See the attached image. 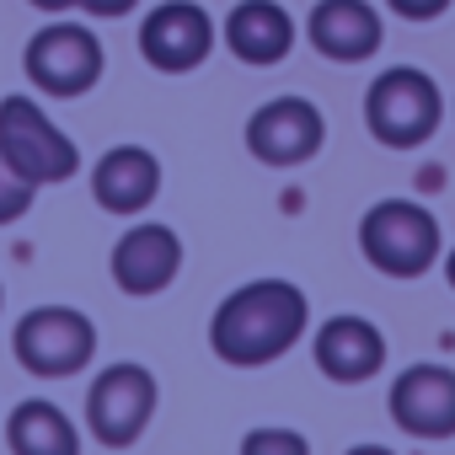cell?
<instances>
[{
    "label": "cell",
    "mask_w": 455,
    "mask_h": 455,
    "mask_svg": "<svg viewBox=\"0 0 455 455\" xmlns=\"http://www.w3.org/2000/svg\"><path fill=\"white\" fill-rule=\"evenodd\" d=\"M306 327H311V300L290 279H252L214 306L209 348L214 359L236 370H258V364L284 359L306 338Z\"/></svg>",
    "instance_id": "obj_1"
},
{
    "label": "cell",
    "mask_w": 455,
    "mask_h": 455,
    "mask_svg": "<svg viewBox=\"0 0 455 455\" xmlns=\"http://www.w3.org/2000/svg\"><path fill=\"white\" fill-rule=\"evenodd\" d=\"M439 220L434 209L412 204V198H386L375 209H364L359 220V252L375 274L386 279H423L439 263Z\"/></svg>",
    "instance_id": "obj_2"
},
{
    "label": "cell",
    "mask_w": 455,
    "mask_h": 455,
    "mask_svg": "<svg viewBox=\"0 0 455 455\" xmlns=\"http://www.w3.org/2000/svg\"><path fill=\"white\" fill-rule=\"evenodd\" d=\"M444 124V97L434 86V76L412 70V65H391L386 76L370 81L364 92V129L386 145V150H418L439 134Z\"/></svg>",
    "instance_id": "obj_3"
},
{
    "label": "cell",
    "mask_w": 455,
    "mask_h": 455,
    "mask_svg": "<svg viewBox=\"0 0 455 455\" xmlns=\"http://www.w3.org/2000/svg\"><path fill=\"white\" fill-rule=\"evenodd\" d=\"M0 156H6L28 182L38 188H54V182H70L81 172V150L76 140L22 92L0 97Z\"/></svg>",
    "instance_id": "obj_4"
},
{
    "label": "cell",
    "mask_w": 455,
    "mask_h": 455,
    "mask_svg": "<svg viewBox=\"0 0 455 455\" xmlns=\"http://www.w3.org/2000/svg\"><path fill=\"white\" fill-rule=\"evenodd\" d=\"M12 354L28 375L70 380L97 359V327L76 306H33L12 332Z\"/></svg>",
    "instance_id": "obj_5"
},
{
    "label": "cell",
    "mask_w": 455,
    "mask_h": 455,
    "mask_svg": "<svg viewBox=\"0 0 455 455\" xmlns=\"http://www.w3.org/2000/svg\"><path fill=\"white\" fill-rule=\"evenodd\" d=\"M22 70H28V81H33L44 97L70 102V97H86V92L102 81L108 54H102V38H97L92 28H81V22H49L44 33L28 38Z\"/></svg>",
    "instance_id": "obj_6"
},
{
    "label": "cell",
    "mask_w": 455,
    "mask_h": 455,
    "mask_svg": "<svg viewBox=\"0 0 455 455\" xmlns=\"http://www.w3.org/2000/svg\"><path fill=\"white\" fill-rule=\"evenodd\" d=\"M156 375L145 364H108L86 391V428L108 450H129L156 418Z\"/></svg>",
    "instance_id": "obj_7"
},
{
    "label": "cell",
    "mask_w": 455,
    "mask_h": 455,
    "mask_svg": "<svg viewBox=\"0 0 455 455\" xmlns=\"http://www.w3.org/2000/svg\"><path fill=\"white\" fill-rule=\"evenodd\" d=\"M140 54L161 76H188L214 54V17L198 0H161L140 22Z\"/></svg>",
    "instance_id": "obj_8"
},
{
    "label": "cell",
    "mask_w": 455,
    "mask_h": 455,
    "mask_svg": "<svg viewBox=\"0 0 455 455\" xmlns=\"http://www.w3.org/2000/svg\"><path fill=\"white\" fill-rule=\"evenodd\" d=\"M327 145V118L311 97H274L247 118V150L263 166H306Z\"/></svg>",
    "instance_id": "obj_9"
},
{
    "label": "cell",
    "mask_w": 455,
    "mask_h": 455,
    "mask_svg": "<svg viewBox=\"0 0 455 455\" xmlns=\"http://www.w3.org/2000/svg\"><path fill=\"white\" fill-rule=\"evenodd\" d=\"M113 284L124 295H161L177 274H182V236L172 231V225H129V231L113 242Z\"/></svg>",
    "instance_id": "obj_10"
},
{
    "label": "cell",
    "mask_w": 455,
    "mask_h": 455,
    "mask_svg": "<svg viewBox=\"0 0 455 455\" xmlns=\"http://www.w3.org/2000/svg\"><path fill=\"white\" fill-rule=\"evenodd\" d=\"M391 418L412 439H455V370L407 364L391 380Z\"/></svg>",
    "instance_id": "obj_11"
},
{
    "label": "cell",
    "mask_w": 455,
    "mask_h": 455,
    "mask_svg": "<svg viewBox=\"0 0 455 455\" xmlns=\"http://www.w3.org/2000/svg\"><path fill=\"white\" fill-rule=\"evenodd\" d=\"M306 44L332 65H364L386 44V22L370 0H316L306 17Z\"/></svg>",
    "instance_id": "obj_12"
},
{
    "label": "cell",
    "mask_w": 455,
    "mask_h": 455,
    "mask_svg": "<svg viewBox=\"0 0 455 455\" xmlns=\"http://www.w3.org/2000/svg\"><path fill=\"white\" fill-rule=\"evenodd\" d=\"M311 359L338 386H364L386 370V332L370 316H327L311 338Z\"/></svg>",
    "instance_id": "obj_13"
},
{
    "label": "cell",
    "mask_w": 455,
    "mask_h": 455,
    "mask_svg": "<svg viewBox=\"0 0 455 455\" xmlns=\"http://www.w3.org/2000/svg\"><path fill=\"white\" fill-rule=\"evenodd\" d=\"M220 38H225V49H231L242 65L268 70V65L290 60L295 17L279 6V0H236V6L225 12V22H220Z\"/></svg>",
    "instance_id": "obj_14"
},
{
    "label": "cell",
    "mask_w": 455,
    "mask_h": 455,
    "mask_svg": "<svg viewBox=\"0 0 455 455\" xmlns=\"http://www.w3.org/2000/svg\"><path fill=\"white\" fill-rule=\"evenodd\" d=\"M161 193V161L145 145H113L92 166V198L108 214H145Z\"/></svg>",
    "instance_id": "obj_15"
},
{
    "label": "cell",
    "mask_w": 455,
    "mask_h": 455,
    "mask_svg": "<svg viewBox=\"0 0 455 455\" xmlns=\"http://www.w3.org/2000/svg\"><path fill=\"white\" fill-rule=\"evenodd\" d=\"M6 444L12 455H81V428L65 418V407L28 396L6 418Z\"/></svg>",
    "instance_id": "obj_16"
},
{
    "label": "cell",
    "mask_w": 455,
    "mask_h": 455,
    "mask_svg": "<svg viewBox=\"0 0 455 455\" xmlns=\"http://www.w3.org/2000/svg\"><path fill=\"white\" fill-rule=\"evenodd\" d=\"M242 455H311V439L284 423H263L242 439Z\"/></svg>",
    "instance_id": "obj_17"
},
{
    "label": "cell",
    "mask_w": 455,
    "mask_h": 455,
    "mask_svg": "<svg viewBox=\"0 0 455 455\" xmlns=\"http://www.w3.org/2000/svg\"><path fill=\"white\" fill-rule=\"evenodd\" d=\"M38 198V182H28L6 156H0V225H17Z\"/></svg>",
    "instance_id": "obj_18"
},
{
    "label": "cell",
    "mask_w": 455,
    "mask_h": 455,
    "mask_svg": "<svg viewBox=\"0 0 455 455\" xmlns=\"http://www.w3.org/2000/svg\"><path fill=\"white\" fill-rule=\"evenodd\" d=\"M386 6L402 17V22H434L450 12V0H386Z\"/></svg>",
    "instance_id": "obj_19"
},
{
    "label": "cell",
    "mask_w": 455,
    "mask_h": 455,
    "mask_svg": "<svg viewBox=\"0 0 455 455\" xmlns=\"http://www.w3.org/2000/svg\"><path fill=\"white\" fill-rule=\"evenodd\" d=\"M76 6L86 12V17H97V22H118V17H129L140 0H76Z\"/></svg>",
    "instance_id": "obj_20"
},
{
    "label": "cell",
    "mask_w": 455,
    "mask_h": 455,
    "mask_svg": "<svg viewBox=\"0 0 455 455\" xmlns=\"http://www.w3.org/2000/svg\"><path fill=\"white\" fill-rule=\"evenodd\" d=\"M28 6H38V12H49V17H60V12H76V0H28Z\"/></svg>",
    "instance_id": "obj_21"
},
{
    "label": "cell",
    "mask_w": 455,
    "mask_h": 455,
    "mask_svg": "<svg viewBox=\"0 0 455 455\" xmlns=\"http://www.w3.org/2000/svg\"><path fill=\"white\" fill-rule=\"evenodd\" d=\"M348 455H396V450H386V444H354Z\"/></svg>",
    "instance_id": "obj_22"
},
{
    "label": "cell",
    "mask_w": 455,
    "mask_h": 455,
    "mask_svg": "<svg viewBox=\"0 0 455 455\" xmlns=\"http://www.w3.org/2000/svg\"><path fill=\"white\" fill-rule=\"evenodd\" d=\"M444 279H450V290H455V247H450V258H444Z\"/></svg>",
    "instance_id": "obj_23"
},
{
    "label": "cell",
    "mask_w": 455,
    "mask_h": 455,
    "mask_svg": "<svg viewBox=\"0 0 455 455\" xmlns=\"http://www.w3.org/2000/svg\"><path fill=\"white\" fill-rule=\"evenodd\" d=\"M0 306H6V290H0Z\"/></svg>",
    "instance_id": "obj_24"
}]
</instances>
